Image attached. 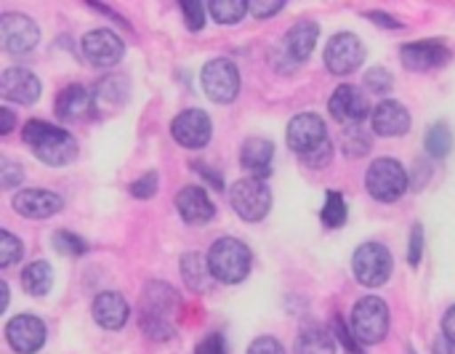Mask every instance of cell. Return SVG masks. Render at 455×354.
<instances>
[{"label": "cell", "instance_id": "13", "mask_svg": "<svg viewBox=\"0 0 455 354\" xmlns=\"http://www.w3.org/2000/svg\"><path fill=\"white\" fill-rule=\"evenodd\" d=\"M45 336H48L45 326L35 315H16L5 326V339H8L11 350L19 354L40 352L45 344Z\"/></svg>", "mask_w": 455, "mask_h": 354}, {"label": "cell", "instance_id": "17", "mask_svg": "<svg viewBox=\"0 0 455 354\" xmlns=\"http://www.w3.org/2000/svg\"><path fill=\"white\" fill-rule=\"evenodd\" d=\"M403 61L413 72H429L451 61V51L440 40H421V43H408L403 45Z\"/></svg>", "mask_w": 455, "mask_h": 354}, {"label": "cell", "instance_id": "26", "mask_svg": "<svg viewBox=\"0 0 455 354\" xmlns=\"http://www.w3.org/2000/svg\"><path fill=\"white\" fill-rule=\"evenodd\" d=\"M51 286H53V270H51L48 261H32L29 267H24V272H21V288L29 296L40 299V296H45L51 291Z\"/></svg>", "mask_w": 455, "mask_h": 354}, {"label": "cell", "instance_id": "9", "mask_svg": "<svg viewBox=\"0 0 455 354\" xmlns=\"http://www.w3.org/2000/svg\"><path fill=\"white\" fill-rule=\"evenodd\" d=\"M285 139H288V147L293 152H299V157H301V155H309V152L320 149L323 144H328V128L320 115L301 112L291 120Z\"/></svg>", "mask_w": 455, "mask_h": 354}, {"label": "cell", "instance_id": "30", "mask_svg": "<svg viewBox=\"0 0 455 354\" xmlns=\"http://www.w3.org/2000/svg\"><path fill=\"white\" fill-rule=\"evenodd\" d=\"M320 219L328 229H339L347 224V200L339 192H328L325 208L320 211Z\"/></svg>", "mask_w": 455, "mask_h": 354}, {"label": "cell", "instance_id": "1", "mask_svg": "<svg viewBox=\"0 0 455 354\" xmlns=\"http://www.w3.org/2000/svg\"><path fill=\"white\" fill-rule=\"evenodd\" d=\"M21 139L24 144L32 149V155L37 160H43L45 165H67L77 157V141L69 131L51 125L45 120H27L21 128Z\"/></svg>", "mask_w": 455, "mask_h": 354}, {"label": "cell", "instance_id": "27", "mask_svg": "<svg viewBox=\"0 0 455 354\" xmlns=\"http://www.w3.org/2000/svg\"><path fill=\"white\" fill-rule=\"evenodd\" d=\"M296 354H336V342L325 328H309L296 339Z\"/></svg>", "mask_w": 455, "mask_h": 354}, {"label": "cell", "instance_id": "6", "mask_svg": "<svg viewBox=\"0 0 455 354\" xmlns=\"http://www.w3.org/2000/svg\"><path fill=\"white\" fill-rule=\"evenodd\" d=\"M352 267H355V275L363 286L368 288H379L389 280L392 275V253L387 245L381 243H365L355 251V259H352Z\"/></svg>", "mask_w": 455, "mask_h": 354}, {"label": "cell", "instance_id": "42", "mask_svg": "<svg viewBox=\"0 0 455 354\" xmlns=\"http://www.w3.org/2000/svg\"><path fill=\"white\" fill-rule=\"evenodd\" d=\"M195 354H227V342L219 334H211L197 344Z\"/></svg>", "mask_w": 455, "mask_h": 354}, {"label": "cell", "instance_id": "24", "mask_svg": "<svg viewBox=\"0 0 455 354\" xmlns=\"http://www.w3.org/2000/svg\"><path fill=\"white\" fill-rule=\"evenodd\" d=\"M176 307V291L165 283H149L141 296L144 323H165L171 310Z\"/></svg>", "mask_w": 455, "mask_h": 354}, {"label": "cell", "instance_id": "40", "mask_svg": "<svg viewBox=\"0 0 455 354\" xmlns=\"http://www.w3.org/2000/svg\"><path fill=\"white\" fill-rule=\"evenodd\" d=\"M331 157H333V147H331V141H328V144H323L320 149L309 152V155H301L304 165H309V168H325V165L331 163Z\"/></svg>", "mask_w": 455, "mask_h": 354}, {"label": "cell", "instance_id": "22", "mask_svg": "<svg viewBox=\"0 0 455 354\" xmlns=\"http://www.w3.org/2000/svg\"><path fill=\"white\" fill-rule=\"evenodd\" d=\"M176 211L187 224H208L216 216V208L203 187H184L176 195Z\"/></svg>", "mask_w": 455, "mask_h": 354}, {"label": "cell", "instance_id": "20", "mask_svg": "<svg viewBox=\"0 0 455 354\" xmlns=\"http://www.w3.org/2000/svg\"><path fill=\"white\" fill-rule=\"evenodd\" d=\"M93 320L107 328V331H120L128 318H131V307L128 302L117 294V291H104L93 299Z\"/></svg>", "mask_w": 455, "mask_h": 354}, {"label": "cell", "instance_id": "34", "mask_svg": "<svg viewBox=\"0 0 455 354\" xmlns=\"http://www.w3.org/2000/svg\"><path fill=\"white\" fill-rule=\"evenodd\" d=\"M365 88L371 91V93H379V96H384V93H389L392 91V85H395V77H392V72L389 69H384V67H373V69H368L365 72Z\"/></svg>", "mask_w": 455, "mask_h": 354}, {"label": "cell", "instance_id": "12", "mask_svg": "<svg viewBox=\"0 0 455 354\" xmlns=\"http://www.w3.org/2000/svg\"><path fill=\"white\" fill-rule=\"evenodd\" d=\"M171 133H173V139L181 147H187V149H203L211 141L213 125H211V117L203 109H184L181 115L173 117Z\"/></svg>", "mask_w": 455, "mask_h": 354}, {"label": "cell", "instance_id": "8", "mask_svg": "<svg viewBox=\"0 0 455 354\" xmlns=\"http://www.w3.org/2000/svg\"><path fill=\"white\" fill-rule=\"evenodd\" d=\"M365 61V48L355 32H339L325 45V67L333 75H352Z\"/></svg>", "mask_w": 455, "mask_h": 354}, {"label": "cell", "instance_id": "43", "mask_svg": "<svg viewBox=\"0 0 455 354\" xmlns=\"http://www.w3.org/2000/svg\"><path fill=\"white\" fill-rule=\"evenodd\" d=\"M285 8V3H280V0H275V3H264V0H253L251 3V13L256 16V19H269V16H275V13H280Z\"/></svg>", "mask_w": 455, "mask_h": 354}, {"label": "cell", "instance_id": "35", "mask_svg": "<svg viewBox=\"0 0 455 354\" xmlns=\"http://www.w3.org/2000/svg\"><path fill=\"white\" fill-rule=\"evenodd\" d=\"M24 256V245L19 237H13L11 232H0V267H11Z\"/></svg>", "mask_w": 455, "mask_h": 354}, {"label": "cell", "instance_id": "10", "mask_svg": "<svg viewBox=\"0 0 455 354\" xmlns=\"http://www.w3.org/2000/svg\"><path fill=\"white\" fill-rule=\"evenodd\" d=\"M80 51H83L85 61L93 64V67H115L125 53V43L120 40V35L101 27V29L85 32V37L80 43Z\"/></svg>", "mask_w": 455, "mask_h": 354}, {"label": "cell", "instance_id": "3", "mask_svg": "<svg viewBox=\"0 0 455 354\" xmlns=\"http://www.w3.org/2000/svg\"><path fill=\"white\" fill-rule=\"evenodd\" d=\"M389 334V307L379 296H363L352 310V336L365 344H379Z\"/></svg>", "mask_w": 455, "mask_h": 354}, {"label": "cell", "instance_id": "23", "mask_svg": "<svg viewBox=\"0 0 455 354\" xmlns=\"http://www.w3.org/2000/svg\"><path fill=\"white\" fill-rule=\"evenodd\" d=\"M272 157H275V144L264 136H251L243 144L240 165L248 173H253V179H267L272 171Z\"/></svg>", "mask_w": 455, "mask_h": 354}, {"label": "cell", "instance_id": "31", "mask_svg": "<svg viewBox=\"0 0 455 354\" xmlns=\"http://www.w3.org/2000/svg\"><path fill=\"white\" fill-rule=\"evenodd\" d=\"M341 141H344V152L349 157H363L371 152V133L363 131V125H347Z\"/></svg>", "mask_w": 455, "mask_h": 354}, {"label": "cell", "instance_id": "15", "mask_svg": "<svg viewBox=\"0 0 455 354\" xmlns=\"http://www.w3.org/2000/svg\"><path fill=\"white\" fill-rule=\"evenodd\" d=\"M0 96L16 104H35L40 99V80L24 67H11L0 75Z\"/></svg>", "mask_w": 455, "mask_h": 354}, {"label": "cell", "instance_id": "25", "mask_svg": "<svg viewBox=\"0 0 455 354\" xmlns=\"http://www.w3.org/2000/svg\"><path fill=\"white\" fill-rule=\"evenodd\" d=\"M128 96V83L125 77L115 75L107 80H99V85L93 88V109L96 115H112L125 104Z\"/></svg>", "mask_w": 455, "mask_h": 354}, {"label": "cell", "instance_id": "48", "mask_svg": "<svg viewBox=\"0 0 455 354\" xmlns=\"http://www.w3.org/2000/svg\"><path fill=\"white\" fill-rule=\"evenodd\" d=\"M5 307H8V286L0 283V312H5Z\"/></svg>", "mask_w": 455, "mask_h": 354}, {"label": "cell", "instance_id": "32", "mask_svg": "<svg viewBox=\"0 0 455 354\" xmlns=\"http://www.w3.org/2000/svg\"><path fill=\"white\" fill-rule=\"evenodd\" d=\"M451 147H453V133H451V128H448L445 123L432 125L429 133H427V152H429L432 157H445V155L451 152Z\"/></svg>", "mask_w": 455, "mask_h": 354}, {"label": "cell", "instance_id": "21", "mask_svg": "<svg viewBox=\"0 0 455 354\" xmlns=\"http://www.w3.org/2000/svg\"><path fill=\"white\" fill-rule=\"evenodd\" d=\"M93 109V91H88L85 85H67L59 96H56V115L64 123H77L85 120Z\"/></svg>", "mask_w": 455, "mask_h": 354}, {"label": "cell", "instance_id": "29", "mask_svg": "<svg viewBox=\"0 0 455 354\" xmlns=\"http://www.w3.org/2000/svg\"><path fill=\"white\" fill-rule=\"evenodd\" d=\"M181 272H184V280L192 291H205L208 280H213L211 275V267L203 264V259L197 253H187L181 259Z\"/></svg>", "mask_w": 455, "mask_h": 354}, {"label": "cell", "instance_id": "11", "mask_svg": "<svg viewBox=\"0 0 455 354\" xmlns=\"http://www.w3.org/2000/svg\"><path fill=\"white\" fill-rule=\"evenodd\" d=\"M40 29L24 13H5L0 16V45L8 53H27L37 45Z\"/></svg>", "mask_w": 455, "mask_h": 354}, {"label": "cell", "instance_id": "41", "mask_svg": "<svg viewBox=\"0 0 455 354\" xmlns=\"http://www.w3.org/2000/svg\"><path fill=\"white\" fill-rule=\"evenodd\" d=\"M248 354H285V347L272 336H261L248 347Z\"/></svg>", "mask_w": 455, "mask_h": 354}, {"label": "cell", "instance_id": "14", "mask_svg": "<svg viewBox=\"0 0 455 354\" xmlns=\"http://www.w3.org/2000/svg\"><path fill=\"white\" fill-rule=\"evenodd\" d=\"M328 109L341 125H363V120L368 117V101L355 85H339L328 101Z\"/></svg>", "mask_w": 455, "mask_h": 354}, {"label": "cell", "instance_id": "19", "mask_svg": "<svg viewBox=\"0 0 455 354\" xmlns=\"http://www.w3.org/2000/svg\"><path fill=\"white\" fill-rule=\"evenodd\" d=\"M371 123L379 136H403L411 131V112L400 101L384 99L381 104H376Z\"/></svg>", "mask_w": 455, "mask_h": 354}, {"label": "cell", "instance_id": "16", "mask_svg": "<svg viewBox=\"0 0 455 354\" xmlns=\"http://www.w3.org/2000/svg\"><path fill=\"white\" fill-rule=\"evenodd\" d=\"M13 211L24 219H51L64 208V200L48 189H21L13 195Z\"/></svg>", "mask_w": 455, "mask_h": 354}, {"label": "cell", "instance_id": "47", "mask_svg": "<svg viewBox=\"0 0 455 354\" xmlns=\"http://www.w3.org/2000/svg\"><path fill=\"white\" fill-rule=\"evenodd\" d=\"M368 19H371V21H376V24H387V27H395V29H397V27H403L400 21H392V16H387V13H368Z\"/></svg>", "mask_w": 455, "mask_h": 354}, {"label": "cell", "instance_id": "2", "mask_svg": "<svg viewBox=\"0 0 455 354\" xmlns=\"http://www.w3.org/2000/svg\"><path fill=\"white\" fill-rule=\"evenodd\" d=\"M251 264H253L251 248L237 237L216 240L208 253V267H211L213 280L227 283V286L243 283L251 275Z\"/></svg>", "mask_w": 455, "mask_h": 354}, {"label": "cell", "instance_id": "44", "mask_svg": "<svg viewBox=\"0 0 455 354\" xmlns=\"http://www.w3.org/2000/svg\"><path fill=\"white\" fill-rule=\"evenodd\" d=\"M443 336L455 347V307H451L443 318Z\"/></svg>", "mask_w": 455, "mask_h": 354}, {"label": "cell", "instance_id": "37", "mask_svg": "<svg viewBox=\"0 0 455 354\" xmlns=\"http://www.w3.org/2000/svg\"><path fill=\"white\" fill-rule=\"evenodd\" d=\"M128 192H131L133 197H139V200L152 197V195L157 192V173H155V171H149V173H144L141 179L131 181V184H128Z\"/></svg>", "mask_w": 455, "mask_h": 354}, {"label": "cell", "instance_id": "46", "mask_svg": "<svg viewBox=\"0 0 455 354\" xmlns=\"http://www.w3.org/2000/svg\"><path fill=\"white\" fill-rule=\"evenodd\" d=\"M432 354H455V347L445 339V336H440V339L435 342V347H432Z\"/></svg>", "mask_w": 455, "mask_h": 354}, {"label": "cell", "instance_id": "4", "mask_svg": "<svg viewBox=\"0 0 455 354\" xmlns=\"http://www.w3.org/2000/svg\"><path fill=\"white\" fill-rule=\"evenodd\" d=\"M365 187L373 200L379 203H395L408 192V173L400 160L395 157H381L368 168Z\"/></svg>", "mask_w": 455, "mask_h": 354}, {"label": "cell", "instance_id": "18", "mask_svg": "<svg viewBox=\"0 0 455 354\" xmlns=\"http://www.w3.org/2000/svg\"><path fill=\"white\" fill-rule=\"evenodd\" d=\"M317 40H320V24L312 21V19H304V21H296L285 32L283 48H285V53H288V59L293 64H301V61H307L312 56Z\"/></svg>", "mask_w": 455, "mask_h": 354}, {"label": "cell", "instance_id": "28", "mask_svg": "<svg viewBox=\"0 0 455 354\" xmlns=\"http://www.w3.org/2000/svg\"><path fill=\"white\" fill-rule=\"evenodd\" d=\"M248 11H251V3L245 0H211L208 3V13L219 24H237L240 19H245Z\"/></svg>", "mask_w": 455, "mask_h": 354}, {"label": "cell", "instance_id": "38", "mask_svg": "<svg viewBox=\"0 0 455 354\" xmlns=\"http://www.w3.org/2000/svg\"><path fill=\"white\" fill-rule=\"evenodd\" d=\"M21 179H24L21 165L8 160V157H3L0 160V184H3V189H13L16 184H21Z\"/></svg>", "mask_w": 455, "mask_h": 354}, {"label": "cell", "instance_id": "39", "mask_svg": "<svg viewBox=\"0 0 455 354\" xmlns=\"http://www.w3.org/2000/svg\"><path fill=\"white\" fill-rule=\"evenodd\" d=\"M421 256H424V227L416 224L413 232H411V245H408V261H411V267H419L421 264Z\"/></svg>", "mask_w": 455, "mask_h": 354}, {"label": "cell", "instance_id": "33", "mask_svg": "<svg viewBox=\"0 0 455 354\" xmlns=\"http://www.w3.org/2000/svg\"><path fill=\"white\" fill-rule=\"evenodd\" d=\"M51 245H53L59 253H64V256H72V259H77V256H83V253L88 251L85 240H83V237H77L75 232H67V229L56 232V235L51 237Z\"/></svg>", "mask_w": 455, "mask_h": 354}, {"label": "cell", "instance_id": "5", "mask_svg": "<svg viewBox=\"0 0 455 354\" xmlns=\"http://www.w3.org/2000/svg\"><path fill=\"white\" fill-rule=\"evenodd\" d=\"M229 200H232V208L237 211V216L248 224L261 221L272 208L269 187L264 184V179H253V176L235 181V187L229 189Z\"/></svg>", "mask_w": 455, "mask_h": 354}, {"label": "cell", "instance_id": "45", "mask_svg": "<svg viewBox=\"0 0 455 354\" xmlns=\"http://www.w3.org/2000/svg\"><path fill=\"white\" fill-rule=\"evenodd\" d=\"M13 125H16L13 112H11L8 107H3V125H0V133H3V136H5V133H11V131H13Z\"/></svg>", "mask_w": 455, "mask_h": 354}, {"label": "cell", "instance_id": "7", "mask_svg": "<svg viewBox=\"0 0 455 354\" xmlns=\"http://www.w3.org/2000/svg\"><path fill=\"white\" fill-rule=\"evenodd\" d=\"M203 88L205 96L216 104H229L240 93V72L229 59H211L203 67Z\"/></svg>", "mask_w": 455, "mask_h": 354}, {"label": "cell", "instance_id": "36", "mask_svg": "<svg viewBox=\"0 0 455 354\" xmlns=\"http://www.w3.org/2000/svg\"><path fill=\"white\" fill-rule=\"evenodd\" d=\"M205 8H208V5H203V3H197V0H184V3H181L184 21H187V27H189L192 32L203 29V24H205Z\"/></svg>", "mask_w": 455, "mask_h": 354}, {"label": "cell", "instance_id": "49", "mask_svg": "<svg viewBox=\"0 0 455 354\" xmlns=\"http://www.w3.org/2000/svg\"><path fill=\"white\" fill-rule=\"evenodd\" d=\"M408 354H416V352H413V350H408Z\"/></svg>", "mask_w": 455, "mask_h": 354}]
</instances>
